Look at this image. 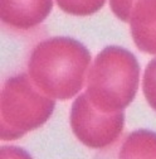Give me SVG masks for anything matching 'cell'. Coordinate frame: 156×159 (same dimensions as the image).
<instances>
[{
	"mask_svg": "<svg viewBox=\"0 0 156 159\" xmlns=\"http://www.w3.org/2000/svg\"><path fill=\"white\" fill-rule=\"evenodd\" d=\"M89 51L77 39L53 37L39 43L30 53L28 72L37 87L57 100H69L87 82Z\"/></svg>",
	"mask_w": 156,
	"mask_h": 159,
	"instance_id": "obj_1",
	"label": "cell"
},
{
	"mask_svg": "<svg viewBox=\"0 0 156 159\" xmlns=\"http://www.w3.org/2000/svg\"><path fill=\"white\" fill-rule=\"evenodd\" d=\"M140 81V65L126 48L110 46L102 49L87 76V96L92 105L103 112L124 111L136 96Z\"/></svg>",
	"mask_w": 156,
	"mask_h": 159,
	"instance_id": "obj_2",
	"label": "cell"
},
{
	"mask_svg": "<svg viewBox=\"0 0 156 159\" xmlns=\"http://www.w3.org/2000/svg\"><path fill=\"white\" fill-rule=\"evenodd\" d=\"M54 107V98L39 90L28 73L8 78L2 90V139L16 140L41 128Z\"/></svg>",
	"mask_w": 156,
	"mask_h": 159,
	"instance_id": "obj_3",
	"label": "cell"
},
{
	"mask_svg": "<svg viewBox=\"0 0 156 159\" xmlns=\"http://www.w3.org/2000/svg\"><path fill=\"white\" fill-rule=\"evenodd\" d=\"M69 123L77 139L86 147L102 149L117 140L125 126L124 111L103 112L96 109L87 93L78 96L71 107Z\"/></svg>",
	"mask_w": 156,
	"mask_h": 159,
	"instance_id": "obj_4",
	"label": "cell"
},
{
	"mask_svg": "<svg viewBox=\"0 0 156 159\" xmlns=\"http://www.w3.org/2000/svg\"><path fill=\"white\" fill-rule=\"evenodd\" d=\"M53 0H0L2 20L15 29L28 30L50 14Z\"/></svg>",
	"mask_w": 156,
	"mask_h": 159,
	"instance_id": "obj_5",
	"label": "cell"
},
{
	"mask_svg": "<svg viewBox=\"0 0 156 159\" xmlns=\"http://www.w3.org/2000/svg\"><path fill=\"white\" fill-rule=\"evenodd\" d=\"M128 23L136 47L145 53L156 54V0H137Z\"/></svg>",
	"mask_w": 156,
	"mask_h": 159,
	"instance_id": "obj_6",
	"label": "cell"
},
{
	"mask_svg": "<svg viewBox=\"0 0 156 159\" xmlns=\"http://www.w3.org/2000/svg\"><path fill=\"white\" fill-rule=\"evenodd\" d=\"M119 159H156V133L141 129L128 134Z\"/></svg>",
	"mask_w": 156,
	"mask_h": 159,
	"instance_id": "obj_7",
	"label": "cell"
},
{
	"mask_svg": "<svg viewBox=\"0 0 156 159\" xmlns=\"http://www.w3.org/2000/svg\"><path fill=\"white\" fill-rule=\"evenodd\" d=\"M55 3L67 14L86 16L101 10L106 0H55Z\"/></svg>",
	"mask_w": 156,
	"mask_h": 159,
	"instance_id": "obj_8",
	"label": "cell"
},
{
	"mask_svg": "<svg viewBox=\"0 0 156 159\" xmlns=\"http://www.w3.org/2000/svg\"><path fill=\"white\" fill-rule=\"evenodd\" d=\"M142 91L149 105L156 111V58L150 61L145 68Z\"/></svg>",
	"mask_w": 156,
	"mask_h": 159,
	"instance_id": "obj_9",
	"label": "cell"
},
{
	"mask_svg": "<svg viewBox=\"0 0 156 159\" xmlns=\"http://www.w3.org/2000/svg\"><path fill=\"white\" fill-rule=\"evenodd\" d=\"M136 3L137 0H110V8L120 20L128 22Z\"/></svg>",
	"mask_w": 156,
	"mask_h": 159,
	"instance_id": "obj_10",
	"label": "cell"
},
{
	"mask_svg": "<svg viewBox=\"0 0 156 159\" xmlns=\"http://www.w3.org/2000/svg\"><path fill=\"white\" fill-rule=\"evenodd\" d=\"M0 159H33L30 154L14 145H4L0 149Z\"/></svg>",
	"mask_w": 156,
	"mask_h": 159,
	"instance_id": "obj_11",
	"label": "cell"
}]
</instances>
